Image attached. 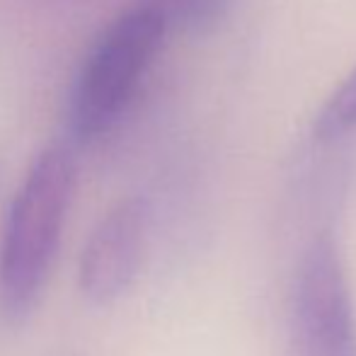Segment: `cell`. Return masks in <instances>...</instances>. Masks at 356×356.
I'll list each match as a JSON object with an SVG mask.
<instances>
[{
    "mask_svg": "<svg viewBox=\"0 0 356 356\" xmlns=\"http://www.w3.org/2000/svg\"><path fill=\"white\" fill-rule=\"evenodd\" d=\"M145 3L158 8L170 27L202 32L223 17L230 0H145Z\"/></svg>",
    "mask_w": 356,
    "mask_h": 356,
    "instance_id": "6",
    "label": "cell"
},
{
    "mask_svg": "<svg viewBox=\"0 0 356 356\" xmlns=\"http://www.w3.org/2000/svg\"><path fill=\"white\" fill-rule=\"evenodd\" d=\"M296 356H356V315L337 243L318 238L305 252L293 289Z\"/></svg>",
    "mask_w": 356,
    "mask_h": 356,
    "instance_id": "3",
    "label": "cell"
},
{
    "mask_svg": "<svg viewBox=\"0 0 356 356\" xmlns=\"http://www.w3.org/2000/svg\"><path fill=\"white\" fill-rule=\"evenodd\" d=\"M148 209L129 197L114 204L85 240L78 262V289L90 305H112L127 296L145 259Z\"/></svg>",
    "mask_w": 356,
    "mask_h": 356,
    "instance_id": "4",
    "label": "cell"
},
{
    "mask_svg": "<svg viewBox=\"0 0 356 356\" xmlns=\"http://www.w3.org/2000/svg\"><path fill=\"white\" fill-rule=\"evenodd\" d=\"M75 192L66 145L44 148L24 172L0 233V315L24 323L37 310L56 264Z\"/></svg>",
    "mask_w": 356,
    "mask_h": 356,
    "instance_id": "1",
    "label": "cell"
},
{
    "mask_svg": "<svg viewBox=\"0 0 356 356\" xmlns=\"http://www.w3.org/2000/svg\"><path fill=\"white\" fill-rule=\"evenodd\" d=\"M356 129V68L339 83L327 97L313 124V134L320 141H332Z\"/></svg>",
    "mask_w": 356,
    "mask_h": 356,
    "instance_id": "5",
    "label": "cell"
},
{
    "mask_svg": "<svg viewBox=\"0 0 356 356\" xmlns=\"http://www.w3.org/2000/svg\"><path fill=\"white\" fill-rule=\"evenodd\" d=\"M168 29L165 15L145 3L99 32L68 97L66 124L75 143L97 141L122 122L163 49Z\"/></svg>",
    "mask_w": 356,
    "mask_h": 356,
    "instance_id": "2",
    "label": "cell"
}]
</instances>
